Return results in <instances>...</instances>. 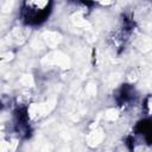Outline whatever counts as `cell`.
<instances>
[{"instance_id":"obj_1","label":"cell","mask_w":152,"mask_h":152,"mask_svg":"<svg viewBox=\"0 0 152 152\" xmlns=\"http://www.w3.org/2000/svg\"><path fill=\"white\" fill-rule=\"evenodd\" d=\"M52 2L50 1H25L21 5L20 18L30 26L43 24L51 13Z\"/></svg>"}]
</instances>
